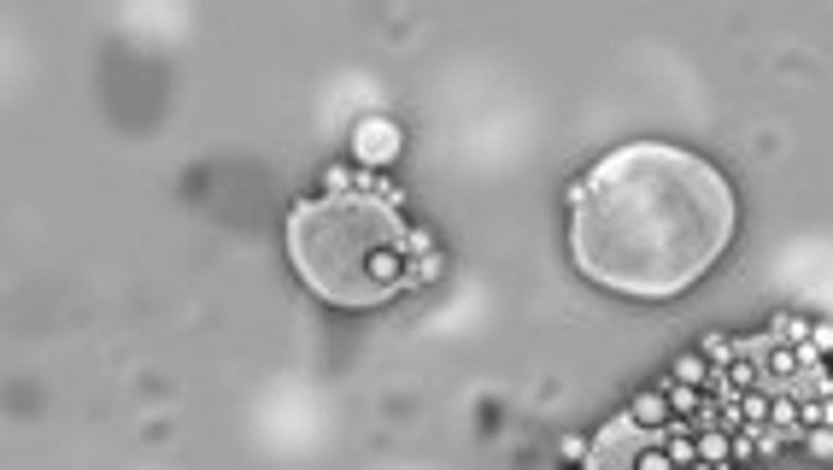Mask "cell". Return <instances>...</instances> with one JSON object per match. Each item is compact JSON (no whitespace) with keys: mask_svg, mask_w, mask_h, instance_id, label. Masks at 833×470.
Masks as SVG:
<instances>
[{"mask_svg":"<svg viewBox=\"0 0 833 470\" xmlns=\"http://www.w3.org/2000/svg\"><path fill=\"white\" fill-rule=\"evenodd\" d=\"M810 429H833V394H804V436Z\"/></svg>","mask_w":833,"mask_h":470,"instance_id":"obj_15","label":"cell"},{"mask_svg":"<svg viewBox=\"0 0 833 470\" xmlns=\"http://www.w3.org/2000/svg\"><path fill=\"white\" fill-rule=\"evenodd\" d=\"M588 453H593V441H581V436L564 441V459H570V464H588Z\"/></svg>","mask_w":833,"mask_h":470,"instance_id":"obj_20","label":"cell"},{"mask_svg":"<svg viewBox=\"0 0 833 470\" xmlns=\"http://www.w3.org/2000/svg\"><path fill=\"white\" fill-rule=\"evenodd\" d=\"M734 189L693 148L629 141L570 189V253L581 277L629 300L686 294L734 241Z\"/></svg>","mask_w":833,"mask_h":470,"instance_id":"obj_1","label":"cell"},{"mask_svg":"<svg viewBox=\"0 0 833 470\" xmlns=\"http://www.w3.org/2000/svg\"><path fill=\"white\" fill-rule=\"evenodd\" d=\"M757 459V436L752 429H734V464H752Z\"/></svg>","mask_w":833,"mask_h":470,"instance_id":"obj_19","label":"cell"},{"mask_svg":"<svg viewBox=\"0 0 833 470\" xmlns=\"http://www.w3.org/2000/svg\"><path fill=\"white\" fill-rule=\"evenodd\" d=\"M769 394H775V388L734 394V429H752V436H763V429H769Z\"/></svg>","mask_w":833,"mask_h":470,"instance_id":"obj_9","label":"cell"},{"mask_svg":"<svg viewBox=\"0 0 833 470\" xmlns=\"http://www.w3.org/2000/svg\"><path fill=\"white\" fill-rule=\"evenodd\" d=\"M405 148V130L393 124V118H359L352 124V159H359V171H388L393 159Z\"/></svg>","mask_w":833,"mask_h":470,"instance_id":"obj_4","label":"cell"},{"mask_svg":"<svg viewBox=\"0 0 833 470\" xmlns=\"http://www.w3.org/2000/svg\"><path fill=\"white\" fill-rule=\"evenodd\" d=\"M629 423H634V429H645V436H663V429L675 423L670 400H663V388H645V394H634V406H629Z\"/></svg>","mask_w":833,"mask_h":470,"instance_id":"obj_8","label":"cell"},{"mask_svg":"<svg viewBox=\"0 0 833 470\" xmlns=\"http://www.w3.org/2000/svg\"><path fill=\"white\" fill-rule=\"evenodd\" d=\"M663 453H670L681 470L699 464V429L693 423H670V429H663Z\"/></svg>","mask_w":833,"mask_h":470,"instance_id":"obj_10","label":"cell"},{"mask_svg":"<svg viewBox=\"0 0 833 470\" xmlns=\"http://www.w3.org/2000/svg\"><path fill=\"white\" fill-rule=\"evenodd\" d=\"M670 377H675V382H693V388H716V364L704 359V353H681V359L670 364Z\"/></svg>","mask_w":833,"mask_h":470,"instance_id":"obj_11","label":"cell"},{"mask_svg":"<svg viewBox=\"0 0 833 470\" xmlns=\"http://www.w3.org/2000/svg\"><path fill=\"white\" fill-rule=\"evenodd\" d=\"M752 353L763 364V388H793L804 377V364H816L810 347H786V341H757Z\"/></svg>","mask_w":833,"mask_h":470,"instance_id":"obj_5","label":"cell"},{"mask_svg":"<svg viewBox=\"0 0 833 470\" xmlns=\"http://www.w3.org/2000/svg\"><path fill=\"white\" fill-rule=\"evenodd\" d=\"M686 470H734V464H704V459H699V464H686Z\"/></svg>","mask_w":833,"mask_h":470,"instance_id":"obj_21","label":"cell"},{"mask_svg":"<svg viewBox=\"0 0 833 470\" xmlns=\"http://www.w3.org/2000/svg\"><path fill=\"white\" fill-rule=\"evenodd\" d=\"M352 189H359V171H352V166H329V171L318 177V194H329V200L352 194Z\"/></svg>","mask_w":833,"mask_h":470,"instance_id":"obj_14","label":"cell"},{"mask_svg":"<svg viewBox=\"0 0 833 470\" xmlns=\"http://www.w3.org/2000/svg\"><path fill=\"white\" fill-rule=\"evenodd\" d=\"M699 353H704V359H711V364H716V371H722V364H727V359H740V341L716 330V336H704V347H699Z\"/></svg>","mask_w":833,"mask_h":470,"instance_id":"obj_16","label":"cell"},{"mask_svg":"<svg viewBox=\"0 0 833 470\" xmlns=\"http://www.w3.org/2000/svg\"><path fill=\"white\" fill-rule=\"evenodd\" d=\"M769 436L775 441H804V400L793 394V388L769 394Z\"/></svg>","mask_w":833,"mask_h":470,"instance_id":"obj_6","label":"cell"},{"mask_svg":"<svg viewBox=\"0 0 833 470\" xmlns=\"http://www.w3.org/2000/svg\"><path fill=\"white\" fill-rule=\"evenodd\" d=\"M804 453H810V459H833V429H810V436H804Z\"/></svg>","mask_w":833,"mask_h":470,"instance_id":"obj_18","label":"cell"},{"mask_svg":"<svg viewBox=\"0 0 833 470\" xmlns=\"http://www.w3.org/2000/svg\"><path fill=\"white\" fill-rule=\"evenodd\" d=\"M699 459L704 464H734V429H699Z\"/></svg>","mask_w":833,"mask_h":470,"instance_id":"obj_12","label":"cell"},{"mask_svg":"<svg viewBox=\"0 0 833 470\" xmlns=\"http://www.w3.org/2000/svg\"><path fill=\"white\" fill-rule=\"evenodd\" d=\"M588 470H681V464L663 453V436H645V429H634L629 412H622L605 436L593 441Z\"/></svg>","mask_w":833,"mask_h":470,"instance_id":"obj_3","label":"cell"},{"mask_svg":"<svg viewBox=\"0 0 833 470\" xmlns=\"http://www.w3.org/2000/svg\"><path fill=\"white\" fill-rule=\"evenodd\" d=\"M288 259L329 306H382L411 289V230L377 194H311L288 218Z\"/></svg>","mask_w":833,"mask_h":470,"instance_id":"obj_2","label":"cell"},{"mask_svg":"<svg viewBox=\"0 0 833 470\" xmlns=\"http://www.w3.org/2000/svg\"><path fill=\"white\" fill-rule=\"evenodd\" d=\"M716 388H722L727 400H734V394H752V388H763V364H757L752 347H740V359H727V364H722V371H716Z\"/></svg>","mask_w":833,"mask_h":470,"instance_id":"obj_7","label":"cell"},{"mask_svg":"<svg viewBox=\"0 0 833 470\" xmlns=\"http://www.w3.org/2000/svg\"><path fill=\"white\" fill-rule=\"evenodd\" d=\"M769 341L810 347V318H804V312H775V323H769Z\"/></svg>","mask_w":833,"mask_h":470,"instance_id":"obj_13","label":"cell"},{"mask_svg":"<svg viewBox=\"0 0 833 470\" xmlns=\"http://www.w3.org/2000/svg\"><path fill=\"white\" fill-rule=\"evenodd\" d=\"M810 353H816V359H833V318L810 323Z\"/></svg>","mask_w":833,"mask_h":470,"instance_id":"obj_17","label":"cell"}]
</instances>
